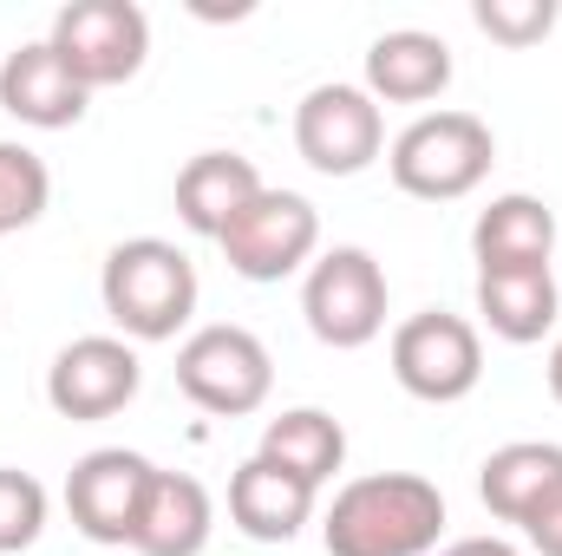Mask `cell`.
<instances>
[{"label":"cell","instance_id":"6da1fadb","mask_svg":"<svg viewBox=\"0 0 562 556\" xmlns=\"http://www.w3.org/2000/svg\"><path fill=\"white\" fill-rule=\"evenodd\" d=\"M445 531V491L419 471H367L327 504V556H425Z\"/></svg>","mask_w":562,"mask_h":556},{"label":"cell","instance_id":"7a4b0ae2","mask_svg":"<svg viewBox=\"0 0 562 556\" xmlns=\"http://www.w3.org/2000/svg\"><path fill=\"white\" fill-rule=\"evenodd\" d=\"M99 294H105V314L119 321L125 341H177L196 314V263L164 243V236H132L105 256L99 269Z\"/></svg>","mask_w":562,"mask_h":556},{"label":"cell","instance_id":"3957f363","mask_svg":"<svg viewBox=\"0 0 562 556\" xmlns=\"http://www.w3.org/2000/svg\"><path fill=\"white\" fill-rule=\"evenodd\" d=\"M497 164V138L477 112H425L413 119L393 151H386V170L406 197L419 203H458L471 197Z\"/></svg>","mask_w":562,"mask_h":556},{"label":"cell","instance_id":"277c9868","mask_svg":"<svg viewBox=\"0 0 562 556\" xmlns=\"http://www.w3.org/2000/svg\"><path fill=\"white\" fill-rule=\"evenodd\" d=\"M177 387L203 413L249 419V413H262L269 393H276V360H269L262 334H249L236 321H216V327H196L177 347Z\"/></svg>","mask_w":562,"mask_h":556},{"label":"cell","instance_id":"5b68a950","mask_svg":"<svg viewBox=\"0 0 562 556\" xmlns=\"http://www.w3.org/2000/svg\"><path fill=\"white\" fill-rule=\"evenodd\" d=\"M301 314H307V334L321 347L353 354V347L380 341V327H386V269H380V256L360 249V243H340V249L314 256L307 281H301Z\"/></svg>","mask_w":562,"mask_h":556},{"label":"cell","instance_id":"8992f818","mask_svg":"<svg viewBox=\"0 0 562 556\" xmlns=\"http://www.w3.org/2000/svg\"><path fill=\"white\" fill-rule=\"evenodd\" d=\"M46 46L66 59V73L99 92V86H125L138 79L150 59V20L138 0H72L53 13Z\"/></svg>","mask_w":562,"mask_h":556},{"label":"cell","instance_id":"52a82bcc","mask_svg":"<svg viewBox=\"0 0 562 556\" xmlns=\"http://www.w3.org/2000/svg\"><path fill=\"white\" fill-rule=\"evenodd\" d=\"M393 380L425 407H458L484 380V341L464 314L419 308L393 327Z\"/></svg>","mask_w":562,"mask_h":556},{"label":"cell","instance_id":"ba28073f","mask_svg":"<svg viewBox=\"0 0 562 556\" xmlns=\"http://www.w3.org/2000/svg\"><path fill=\"white\" fill-rule=\"evenodd\" d=\"M216 249L229 256V269L243 281H281V276H294L301 263H314V249H321V210L301 190L262 184L229 216V230L216 236Z\"/></svg>","mask_w":562,"mask_h":556},{"label":"cell","instance_id":"9c48e42d","mask_svg":"<svg viewBox=\"0 0 562 556\" xmlns=\"http://www.w3.org/2000/svg\"><path fill=\"white\" fill-rule=\"evenodd\" d=\"M294 151L321 170V177H360L380 151H386V119L380 99L367 86H314L294 105Z\"/></svg>","mask_w":562,"mask_h":556},{"label":"cell","instance_id":"30bf717a","mask_svg":"<svg viewBox=\"0 0 562 556\" xmlns=\"http://www.w3.org/2000/svg\"><path fill=\"white\" fill-rule=\"evenodd\" d=\"M144 360L119 334H79L46 367V400L59 419H112L138 400Z\"/></svg>","mask_w":562,"mask_h":556},{"label":"cell","instance_id":"8fae6325","mask_svg":"<svg viewBox=\"0 0 562 556\" xmlns=\"http://www.w3.org/2000/svg\"><path fill=\"white\" fill-rule=\"evenodd\" d=\"M150 458L144 452H125V445H99L86 452L72 471H66V511L79 524V537L92 544H132L138 531V511H144V491H150Z\"/></svg>","mask_w":562,"mask_h":556},{"label":"cell","instance_id":"7c38bea8","mask_svg":"<svg viewBox=\"0 0 562 556\" xmlns=\"http://www.w3.org/2000/svg\"><path fill=\"white\" fill-rule=\"evenodd\" d=\"M86 99H92V92L66 73V59H59L46 40L13 46L7 66H0V112L20 119V125H33V132H66V125H79V119H86Z\"/></svg>","mask_w":562,"mask_h":556},{"label":"cell","instance_id":"4fadbf2b","mask_svg":"<svg viewBox=\"0 0 562 556\" xmlns=\"http://www.w3.org/2000/svg\"><path fill=\"white\" fill-rule=\"evenodd\" d=\"M314 498H321L314 485H301L294 471H281V465H269L256 452L229 478V524L243 537H256V544H294L301 524L314 518Z\"/></svg>","mask_w":562,"mask_h":556},{"label":"cell","instance_id":"5bb4252c","mask_svg":"<svg viewBox=\"0 0 562 556\" xmlns=\"http://www.w3.org/2000/svg\"><path fill=\"white\" fill-rule=\"evenodd\" d=\"M216 531V504L203 491V478L190 471H150V491H144L138 531H132V551L138 556H203Z\"/></svg>","mask_w":562,"mask_h":556},{"label":"cell","instance_id":"9a60e30c","mask_svg":"<svg viewBox=\"0 0 562 556\" xmlns=\"http://www.w3.org/2000/svg\"><path fill=\"white\" fill-rule=\"evenodd\" d=\"M471 256H477V276L484 269H550L557 210L530 190L491 197V210H477V223H471Z\"/></svg>","mask_w":562,"mask_h":556},{"label":"cell","instance_id":"2e32d148","mask_svg":"<svg viewBox=\"0 0 562 556\" xmlns=\"http://www.w3.org/2000/svg\"><path fill=\"white\" fill-rule=\"evenodd\" d=\"M451 86V46L425 26H393L367 46V92L386 105H425Z\"/></svg>","mask_w":562,"mask_h":556},{"label":"cell","instance_id":"e0dca14e","mask_svg":"<svg viewBox=\"0 0 562 556\" xmlns=\"http://www.w3.org/2000/svg\"><path fill=\"white\" fill-rule=\"evenodd\" d=\"M262 190V170L243 157V151H196L183 170H177V216H183V230H196V236H223L229 230V216L249 203Z\"/></svg>","mask_w":562,"mask_h":556},{"label":"cell","instance_id":"ac0fdd59","mask_svg":"<svg viewBox=\"0 0 562 556\" xmlns=\"http://www.w3.org/2000/svg\"><path fill=\"white\" fill-rule=\"evenodd\" d=\"M562 485V445L550 438H517V445H497L477 471V498L491 518L504 524H524L550 491Z\"/></svg>","mask_w":562,"mask_h":556},{"label":"cell","instance_id":"d6986e66","mask_svg":"<svg viewBox=\"0 0 562 556\" xmlns=\"http://www.w3.org/2000/svg\"><path fill=\"white\" fill-rule=\"evenodd\" d=\"M557 308H562V294H557L550 269H484L477 276V314L510 347L543 341L557 327Z\"/></svg>","mask_w":562,"mask_h":556},{"label":"cell","instance_id":"ffe728a7","mask_svg":"<svg viewBox=\"0 0 562 556\" xmlns=\"http://www.w3.org/2000/svg\"><path fill=\"white\" fill-rule=\"evenodd\" d=\"M262 458L321 491L347 465V432H340V419L321 413V407H294V413H281L262 425Z\"/></svg>","mask_w":562,"mask_h":556},{"label":"cell","instance_id":"44dd1931","mask_svg":"<svg viewBox=\"0 0 562 556\" xmlns=\"http://www.w3.org/2000/svg\"><path fill=\"white\" fill-rule=\"evenodd\" d=\"M46 203H53V170H46V157L26 151V144H13V138H0V236L33 230V223L46 216Z\"/></svg>","mask_w":562,"mask_h":556},{"label":"cell","instance_id":"7402d4cb","mask_svg":"<svg viewBox=\"0 0 562 556\" xmlns=\"http://www.w3.org/2000/svg\"><path fill=\"white\" fill-rule=\"evenodd\" d=\"M40 531H46V485L33 471L0 465V556L33 551Z\"/></svg>","mask_w":562,"mask_h":556},{"label":"cell","instance_id":"603a6c76","mask_svg":"<svg viewBox=\"0 0 562 556\" xmlns=\"http://www.w3.org/2000/svg\"><path fill=\"white\" fill-rule=\"evenodd\" d=\"M471 20H477V33H491L497 46H537V40H550V26H557V0H477Z\"/></svg>","mask_w":562,"mask_h":556},{"label":"cell","instance_id":"cb8c5ba5","mask_svg":"<svg viewBox=\"0 0 562 556\" xmlns=\"http://www.w3.org/2000/svg\"><path fill=\"white\" fill-rule=\"evenodd\" d=\"M524 537H530V551L537 556H562V485L524 518Z\"/></svg>","mask_w":562,"mask_h":556},{"label":"cell","instance_id":"d4e9b609","mask_svg":"<svg viewBox=\"0 0 562 556\" xmlns=\"http://www.w3.org/2000/svg\"><path fill=\"white\" fill-rule=\"evenodd\" d=\"M438 556H524V551L504 544V537H458L451 551H438Z\"/></svg>","mask_w":562,"mask_h":556},{"label":"cell","instance_id":"484cf974","mask_svg":"<svg viewBox=\"0 0 562 556\" xmlns=\"http://www.w3.org/2000/svg\"><path fill=\"white\" fill-rule=\"evenodd\" d=\"M543 374H550V393H557V407H562V334H557V347H550V367Z\"/></svg>","mask_w":562,"mask_h":556}]
</instances>
